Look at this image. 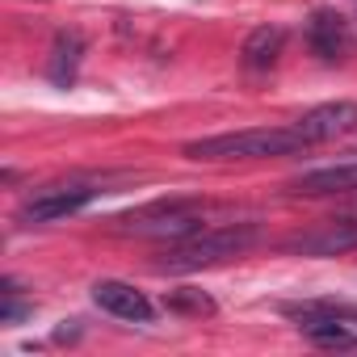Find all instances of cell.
Masks as SVG:
<instances>
[{"label": "cell", "mask_w": 357, "mask_h": 357, "mask_svg": "<svg viewBox=\"0 0 357 357\" xmlns=\"http://www.w3.org/2000/svg\"><path fill=\"white\" fill-rule=\"evenodd\" d=\"M294 194L303 198H328V194H357V164H328L315 172H303L290 181Z\"/></svg>", "instance_id": "9"}, {"label": "cell", "mask_w": 357, "mask_h": 357, "mask_svg": "<svg viewBox=\"0 0 357 357\" xmlns=\"http://www.w3.org/2000/svg\"><path fill=\"white\" fill-rule=\"evenodd\" d=\"M353 126H357V105L353 101H328V105H315L303 118H294V130L303 135L307 147H315L324 139H336V135H349Z\"/></svg>", "instance_id": "6"}, {"label": "cell", "mask_w": 357, "mask_h": 357, "mask_svg": "<svg viewBox=\"0 0 357 357\" xmlns=\"http://www.w3.org/2000/svg\"><path fill=\"white\" fill-rule=\"evenodd\" d=\"M0 298H5V303H0V319H5V324H22L34 311V298H22V286L13 278L0 282Z\"/></svg>", "instance_id": "12"}, {"label": "cell", "mask_w": 357, "mask_h": 357, "mask_svg": "<svg viewBox=\"0 0 357 357\" xmlns=\"http://www.w3.org/2000/svg\"><path fill=\"white\" fill-rule=\"evenodd\" d=\"M101 190L97 185H84V181H59V185H43L34 194L22 198L17 206V223L26 227H43V223H59L68 215H80Z\"/></svg>", "instance_id": "3"}, {"label": "cell", "mask_w": 357, "mask_h": 357, "mask_svg": "<svg viewBox=\"0 0 357 357\" xmlns=\"http://www.w3.org/2000/svg\"><path fill=\"white\" fill-rule=\"evenodd\" d=\"M164 307L168 311H181V315H215V298L211 294H202V290H172L168 298H164Z\"/></svg>", "instance_id": "13"}, {"label": "cell", "mask_w": 357, "mask_h": 357, "mask_svg": "<svg viewBox=\"0 0 357 357\" xmlns=\"http://www.w3.org/2000/svg\"><path fill=\"white\" fill-rule=\"evenodd\" d=\"M286 248L290 252H303V257H336V252H349V248H357V219L353 215L328 219L315 231H303V236L286 240Z\"/></svg>", "instance_id": "7"}, {"label": "cell", "mask_w": 357, "mask_h": 357, "mask_svg": "<svg viewBox=\"0 0 357 357\" xmlns=\"http://www.w3.org/2000/svg\"><path fill=\"white\" fill-rule=\"evenodd\" d=\"M80 59H84V34H80V30H63V34H55L51 63H47L51 84L72 89V84H76V72H80Z\"/></svg>", "instance_id": "10"}, {"label": "cell", "mask_w": 357, "mask_h": 357, "mask_svg": "<svg viewBox=\"0 0 357 357\" xmlns=\"http://www.w3.org/2000/svg\"><path fill=\"white\" fill-rule=\"evenodd\" d=\"M307 47H311V55H319L324 63H336V59H344L349 55V43H353V34H349V22L340 17V13H332V9H315L311 17H307Z\"/></svg>", "instance_id": "8"}, {"label": "cell", "mask_w": 357, "mask_h": 357, "mask_svg": "<svg viewBox=\"0 0 357 357\" xmlns=\"http://www.w3.org/2000/svg\"><path fill=\"white\" fill-rule=\"evenodd\" d=\"M303 135L290 126H248V130H227V135H206L185 143L190 160L206 164H227V160H269V155H294L303 151Z\"/></svg>", "instance_id": "2"}, {"label": "cell", "mask_w": 357, "mask_h": 357, "mask_svg": "<svg viewBox=\"0 0 357 357\" xmlns=\"http://www.w3.org/2000/svg\"><path fill=\"white\" fill-rule=\"evenodd\" d=\"M261 240V227L257 223H227V227H206V231H194L185 240H172L155 269L160 273H198V269H211V265H223L240 252H248L252 244Z\"/></svg>", "instance_id": "1"}, {"label": "cell", "mask_w": 357, "mask_h": 357, "mask_svg": "<svg viewBox=\"0 0 357 357\" xmlns=\"http://www.w3.org/2000/svg\"><path fill=\"white\" fill-rule=\"evenodd\" d=\"M282 47H286V30H282V26H261V30H252V34L244 38L240 63H244L248 72H269V68L278 63Z\"/></svg>", "instance_id": "11"}, {"label": "cell", "mask_w": 357, "mask_h": 357, "mask_svg": "<svg viewBox=\"0 0 357 357\" xmlns=\"http://www.w3.org/2000/svg\"><path fill=\"white\" fill-rule=\"evenodd\" d=\"M93 303L101 311H109L114 319H126V324H151V315H155V307L147 303V294L135 290L130 282H118V278L93 282Z\"/></svg>", "instance_id": "5"}, {"label": "cell", "mask_w": 357, "mask_h": 357, "mask_svg": "<svg viewBox=\"0 0 357 357\" xmlns=\"http://www.w3.org/2000/svg\"><path fill=\"white\" fill-rule=\"evenodd\" d=\"M122 223V231H130V236H147V240H185V236H194V231H202V215H198V206H190V202H155V206H147V211H135V215H126V219H118Z\"/></svg>", "instance_id": "4"}]
</instances>
